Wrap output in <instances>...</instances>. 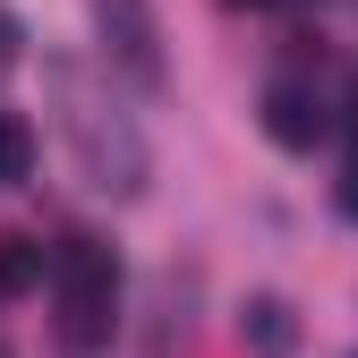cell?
Wrapping results in <instances>:
<instances>
[{
    "label": "cell",
    "instance_id": "cell-1",
    "mask_svg": "<svg viewBox=\"0 0 358 358\" xmlns=\"http://www.w3.org/2000/svg\"><path fill=\"white\" fill-rule=\"evenodd\" d=\"M43 273L60 282V333L69 341H103L111 333V299H120V264L103 239H60L43 256Z\"/></svg>",
    "mask_w": 358,
    "mask_h": 358
},
{
    "label": "cell",
    "instance_id": "cell-2",
    "mask_svg": "<svg viewBox=\"0 0 358 358\" xmlns=\"http://www.w3.org/2000/svg\"><path fill=\"white\" fill-rule=\"evenodd\" d=\"M94 26H103V52L137 77V85L162 77V26H154L145 0H94Z\"/></svg>",
    "mask_w": 358,
    "mask_h": 358
},
{
    "label": "cell",
    "instance_id": "cell-3",
    "mask_svg": "<svg viewBox=\"0 0 358 358\" xmlns=\"http://www.w3.org/2000/svg\"><path fill=\"white\" fill-rule=\"evenodd\" d=\"M264 137L290 145V154H307L324 137V103L307 94V85H273V94H264Z\"/></svg>",
    "mask_w": 358,
    "mask_h": 358
},
{
    "label": "cell",
    "instance_id": "cell-4",
    "mask_svg": "<svg viewBox=\"0 0 358 358\" xmlns=\"http://www.w3.org/2000/svg\"><path fill=\"white\" fill-rule=\"evenodd\" d=\"M34 282H43V248L26 231H9V239H0V299H26Z\"/></svg>",
    "mask_w": 358,
    "mask_h": 358
},
{
    "label": "cell",
    "instance_id": "cell-5",
    "mask_svg": "<svg viewBox=\"0 0 358 358\" xmlns=\"http://www.w3.org/2000/svg\"><path fill=\"white\" fill-rule=\"evenodd\" d=\"M26 171H34V128L17 111H0V188H17Z\"/></svg>",
    "mask_w": 358,
    "mask_h": 358
},
{
    "label": "cell",
    "instance_id": "cell-6",
    "mask_svg": "<svg viewBox=\"0 0 358 358\" xmlns=\"http://www.w3.org/2000/svg\"><path fill=\"white\" fill-rule=\"evenodd\" d=\"M248 333H256L264 350H290V307H282V299H256V307H248Z\"/></svg>",
    "mask_w": 358,
    "mask_h": 358
},
{
    "label": "cell",
    "instance_id": "cell-7",
    "mask_svg": "<svg viewBox=\"0 0 358 358\" xmlns=\"http://www.w3.org/2000/svg\"><path fill=\"white\" fill-rule=\"evenodd\" d=\"M341 213H358V162L341 171Z\"/></svg>",
    "mask_w": 358,
    "mask_h": 358
},
{
    "label": "cell",
    "instance_id": "cell-8",
    "mask_svg": "<svg viewBox=\"0 0 358 358\" xmlns=\"http://www.w3.org/2000/svg\"><path fill=\"white\" fill-rule=\"evenodd\" d=\"M231 9H273V0H231Z\"/></svg>",
    "mask_w": 358,
    "mask_h": 358
},
{
    "label": "cell",
    "instance_id": "cell-9",
    "mask_svg": "<svg viewBox=\"0 0 358 358\" xmlns=\"http://www.w3.org/2000/svg\"><path fill=\"white\" fill-rule=\"evenodd\" d=\"M350 128H358V94H350Z\"/></svg>",
    "mask_w": 358,
    "mask_h": 358
},
{
    "label": "cell",
    "instance_id": "cell-10",
    "mask_svg": "<svg viewBox=\"0 0 358 358\" xmlns=\"http://www.w3.org/2000/svg\"><path fill=\"white\" fill-rule=\"evenodd\" d=\"M0 358H9V350H0Z\"/></svg>",
    "mask_w": 358,
    "mask_h": 358
}]
</instances>
